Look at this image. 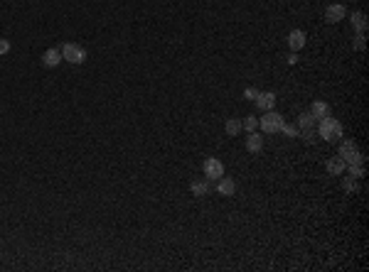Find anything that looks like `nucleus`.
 Wrapping results in <instances>:
<instances>
[{
  "label": "nucleus",
  "mask_w": 369,
  "mask_h": 272,
  "mask_svg": "<svg viewBox=\"0 0 369 272\" xmlns=\"http://www.w3.org/2000/svg\"><path fill=\"white\" fill-rule=\"evenodd\" d=\"M242 128L246 130V133H254V130H258V118L256 115H246L242 123Z\"/></svg>",
  "instance_id": "20"
},
{
  "label": "nucleus",
  "mask_w": 369,
  "mask_h": 272,
  "mask_svg": "<svg viewBox=\"0 0 369 272\" xmlns=\"http://www.w3.org/2000/svg\"><path fill=\"white\" fill-rule=\"evenodd\" d=\"M345 169L350 172V177H355V179H362L367 174V172H364V164H347Z\"/></svg>",
  "instance_id": "19"
},
{
  "label": "nucleus",
  "mask_w": 369,
  "mask_h": 272,
  "mask_svg": "<svg viewBox=\"0 0 369 272\" xmlns=\"http://www.w3.org/2000/svg\"><path fill=\"white\" fill-rule=\"evenodd\" d=\"M8 52H10V40H3V37H0V56L8 54Z\"/></svg>",
  "instance_id": "23"
},
{
  "label": "nucleus",
  "mask_w": 369,
  "mask_h": 272,
  "mask_svg": "<svg viewBox=\"0 0 369 272\" xmlns=\"http://www.w3.org/2000/svg\"><path fill=\"white\" fill-rule=\"evenodd\" d=\"M224 130H227L229 137H236V135H239V133L244 130V128H242V120H239V118H229V120L224 123Z\"/></svg>",
  "instance_id": "14"
},
{
  "label": "nucleus",
  "mask_w": 369,
  "mask_h": 272,
  "mask_svg": "<svg viewBox=\"0 0 369 272\" xmlns=\"http://www.w3.org/2000/svg\"><path fill=\"white\" fill-rule=\"evenodd\" d=\"M59 62H62V52H59V47H52V49H47L42 54V64L44 67H59Z\"/></svg>",
  "instance_id": "12"
},
{
  "label": "nucleus",
  "mask_w": 369,
  "mask_h": 272,
  "mask_svg": "<svg viewBox=\"0 0 369 272\" xmlns=\"http://www.w3.org/2000/svg\"><path fill=\"white\" fill-rule=\"evenodd\" d=\"M288 47H291V52H300L305 47V32L303 29H293L288 35Z\"/></svg>",
  "instance_id": "10"
},
{
  "label": "nucleus",
  "mask_w": 369,
  "mask_h": 272,
  "mask_svg": "<svg viewBox=\"0 0 369 272\" xmlns=\"http://www.w3.org/2000/svg\"><path fill=\"white\" fill-rule=\"evenodd\" d=\"M217 194H222V196H234L236 194V182L229 177H219L217 179Z\"/></svg>",
  "instance_id": "8"
},
{
  "label": "nucleus",
  "mask_w": 369,
  "mask_h": 272,
  "mask_svg": "<svg viewBox=\"0 0 369 272\" xmlns=\"http://www.w3.org/2000/svg\"><path fill=\"white\" fill-rule=\"evenodd\" d=\"M256 96H258V88H254V86L244 88V98H246V101H256Z\"/></svg>",
  "instance_id": "22"
},
{
  "label": "nucleus",
  "mask_w": 369,
  "mask_h": 272,
  "mask_svg": "<svg viewBox=\"0 0 369 272\" xmlns=\"http://www.w3.org/2000/svg\"><path fill=\"white\" fill-rule=\"evenodd\" d=\"M352 25L359 35H364V29H367V15L364 13H352Z\"/></svg>",
  "instance_id": "16"
},
{
  "label": "nucleus",
  "mask_w": 369,
  "mask_h": 272,
  "mask_svg": "<svg viewBox=\"0 0 369 272\" xmlns=\"http://www.w3.org/2000/svg\"><path fill=\"white\" fill-rule=\"evenodd\" d=\"M303 128H315V118H312L310 110H305V113L298 115V130H303Z\"/></svg>",
  "instance_id": "17"
},
{
  "label": "nucleus",
  "mask_w": 369,
  "mask_h": 272,
  "mask_svg": "<svg viewBox=\"0 0 369 272\" xmlns=\"http://www.w3.org/2000/svg\"><path fill=\"white\" fill-rule=\"evenodd\" d=\"M190 189H192L195 196H207V194L212 191V187H209V182H192Z\"/></svg>",
  "instance_id": "15"
},
{
  "label": "nucleus",
  "mask_w": 369,
  "mask_h": 272,
  "mask_svg": "<svg viewBox=\"0 0 369 272\" xmlns=\"http://www.w3.org/2000/svg\"><path fill=\"white\" fill-rule=\"evenodd\" d=\"M337 157H340L345 164H364V155L359 152L355 140H342L340 150H337Z\"/></svg>",
  "instance_id": "2"
},
{
  "label": "nucleus",
  "mask_w": 369,
  "mask_h": 272,
  "mask_svg": "<svg viewBox=\"0 0 369 272\" xmlns=\"http://www.w3.org/2000/svg\"><path fill=\"white\" fill-rule=\"evenodd\" d=\"M352 44H355V49H359V52H362V49H364V35H357Z\"/></svg>",
  "instance_id": "24"
},
{
  "label": "nucleus",
  "mask_w": 369,
  "mask_h": 272,
  "mask_svg": "<svg viewBox=\"0 0 369 272\" xmlns=\"http://www.w3.org/2000/svg\"><path fill=\"white\" fill-rule=\"evenodd\" d=\"M202 172H204V177L209 182H217L219 177H224V162L217 160V157H207L204 164H202Z\"/></svg>",
  "instance_id": "5"
},
{
  "label": "nucleus",
  "mask_w": 369,
  "mask_h": 272,
  "mask_svg": "<svg viewBox=\"0 0 369 272\" xmlns=\"http://www.w3.org/2000/svg\"><path fill=\"white\" fill-rule=\"evenodd\" d=\"M310 113L315 120H323L327 115H332V108H330V103H325V101H315L310 106Z\"/></svg>",
  "instance_id": "11"
},
{
  "label": "nucleus",
  "mask_w": 369,
  "mask_h": 272,
  "mask_svg": "<svg viewBox=\"0 0 369 272\" xmlns=\"http://www.w3.org/2000/svg\"><path fill=\"white\" fill-rule=\"evenodd\" d=\"M256 106L261 110H273L276 108V94H273V91H258V96H256Z\"/></svg>",
  "instance_id": "7"
},
{
  "label": "nucleus",
  "mask_w": 369,
  "mask_h": 272,
  "mask_svg": "<svg viewBox=\"0 0 369 272\" xmlns=\"http://www.w3.org/2000/svg\"><path fill=\"white\" fill-rule=\"evenodd\" d=\"M59 52H62V59L69 62V64H82V62L86 59V52L76 44V42H64Z\"/></svg>",
  "instance_id": "4"
},
{
  "label": "nucleus",
  "mask_w": 369,
  "mask_h": 272,
  "mask_svg": "<svg viewBox=\"0 0 369 272\" xmlns=\"http://www.w3.org/2000/svg\"><path fill=\"white\" fill-rule=\"evenodd\" d=\"M345 15H347V8H345V5H340V3H337V5L332 3V5H327V8H325V20L330 22V25H335V22L345 20Z\"/></svg>",
  "instance_id": "6"
},
{
  "label": "nucleus",
  "mask_w": 369,
  "mask_h": 272,
  "mask_svg": "<svg viewBox=\"0 0 369 272\" xmlns=\"http://www.w3.org/2000/svg\"><path fill=\"white\" fill-rule=\"evenodd\" d=\"M246 150L251 152V155H258V152L263 150V135H261L258 130L249 133V137H246Z\"/></svg>",
  "instance_id": "9"
},
{
  "label": "nucleus",
  "mask_w": 369,
  "mask_h": 272,
  "mask_svg": "<svg viewBox=\"0 0 369 272\" xmlns=\"http://www.w3.org/2000/svg\"><path fill=\"white\" fill-rule=\"evenodd\" d=\"M342 133H345L342 123L337 120V118H332V115L323 118V120H320V125H318V135L323 137L325 142H340Z\"/></svg>",
  "instance_id": "1"
},
{
  "label": "nucleus",
  "mask_w": 369,
  "mask_h": 272,
  "mask_svg": "<svg viewBox=\"0 0 369 272\" xmlns=\"http://www.w3.org/2000/svg\"><path fill=\"white\" fill-rule=\"evenodd\" d=\"M345 167H347V164L342 162L340 157H330V160H327V164H325L327 174H332V177H340L342 172H345Z\"/></svg>",
  "instance_id": "13"
},
{
  "label": "nucleus",
  "mask_w": 369,
  "mask_h": 272,
  "mask_svg": "<svg viewBox=\"0 0 369 272\" xmlns=\"http://www.w3.org/2000/svg\"><path fill=\"white\" fill-rule=\"evenodd\" d=\"M298 62V52H293V54L288 56V64H296Z\"/></svg>",
  "instance_id": "25"
},
{
  "label": "nucleus",
  "mask_w": 369,
  "mask_h": 272,
  "mask_svg": "<svg viewBox=\"0 0 369 272\" xmlns=\"http://www.w3.org/2000/svg\"><path fill=\"white\" fill-rule=\"evenodd\" d=\"M281 125H283V118H281L278 113H273V110H263V115L258 118V128H261L266 135L278 133V130H281Z\"/></svg>",
  "instance_id": "3"
},
{
  "label": "nucleus",
  "mask_w": 369,
  "mask_h": 272,
  "mask_svg": "<svg viewBox=\"0 0 369 272\" xmlns=\"http://www.w3.org/2000/svg\"><path fill=\"white\" fill-rule=\"evenodd\" d=\"M342 189L350 191V194L359 191V179H355V177H342Z\"/></svg>",
  "instance_id": "18"
},
{
  "label": "nucleus",
  "mask_w": 369,
  "mask_h": 272,
  "mask_svg": "<svg viewBox=\"0 0 369 272\" xmlns=\"http://www.w3.org/2000/svg\"><path fill=\"white\" fill-rule=\"evenodd\" d=\"M278 133H283V135H288V137H298V128L283 120V125H281V130H278Z\"/></svg>",
  "instance_id": "21"
}]
</instances>
